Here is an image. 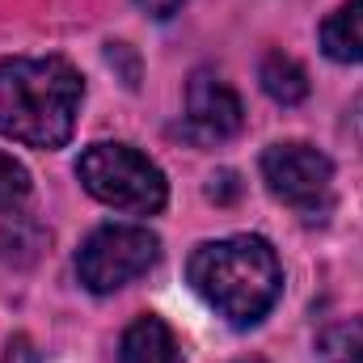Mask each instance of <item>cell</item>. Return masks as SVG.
I'll use <instances>...</instances> for the list:
<instances>
[{"label":"cell","instance_id":"cell-3","mask_svg":"<svg viewBox=\"0 0 363 363\" xmlns=\"http://www.w3.org/2000/svg\"><path fill=\"white\" fill-rule=\"evenodd\" d=\"M77 178L97 203L127 216H157L169 199L165 174L131 144H93L77 161Z\"/></svg>","mask_w":363,"mask_h":363},{"label":"cell","instance_id":"cell-1","mask_svg":"<svg viewBox=\"0 0 363 363\" xmlns=\"http://www.w3.org/2000/svg\"><path fill=\"white\" fill-rule=\"evenodd\" d=\"M85 97L81 72L60 60H0V135L26 148H64L77 131V110Z\"/></svg>","mask_w":363,"mask_h":363},{"label":"cell","instance_id":"cell-10","mask_svg":"<svg viewBox=\"0 0 363 363\" xmlns=\"http://www.w3.org/2000/svg\"><path fill=\"white\" fill-rule=\"evenodd\" d=\"M317 363H363V321H334L317 338Z\"/></svg>","mask_w":363,"mask_h":363},{"label":"cell","instance_id":"cell-2","mask_svg":"<svg viewBox=\"0 0 363 363\" xmlns=\"http://www.w3.org/2000/svg\"><path fill=\"white\" fill-rule=\"evenodd\" d=\"M186 279L199 291V300L237 330L258 325L283 291V267L274 258L271 241L250 233L203 241L190 254Z\"/></svg>","mask_w":363,"mask_h":363},{"label":"cell","instance_id":"cell-5","mask_svg":"<svg viewBox=\"0 0 363 363\" xmlns=\"http://www.w3.org/2000/svg\"><path fill=\"white\" fill-rule=\"evenodd\" d=\"M262 178L279 203L317 216L330 207V190H334V165L325 152H317L313 144H274L262 152Z\"/></svg>","mask_w":363,"mask_h":363},{"label":"cell","instance_id":"cell-4","mask_svg":"<svg viewBox=\"0 0 363 363\" xmlns=\"http://www.w3.org/2000/svg\"><path fill=\"white\" fill-rule=\"evenodd\" d=\"M157 258H161L157 233H148L140 224H101L85 237V245L77 254V274L89 291L110 296V291L144 279L157 267Z\"/></svg>","mask_w":363,"mask_h":363},{"label":"cell","instance_id":"cell-13","mask_svg":"<svg viewBox=\"0 0 363 363\" xmlns=\"http://www.w3.org/2000/svg\"><path fill=\"white\" fill-rule=\"evenodd\" d=\"M135 4H140V9H144L148 17L165 21V17H174V13H178L182 4H186V0H135Z\"/></svg>","mask_w":363,"mask_h":363},{"label":"cell","instance_id":"cell-12","mask_svg":"<svg viewBox=\"0 0 363 363\" xmlns=\"http://www.w3.org/2000/svg\"><path fill=\"white\" fill-rule=\"evenodd\" d=\"M4 363H38V351L30 338H13L9 351H4Z\"/></svg>","mask_w":363,"mask_h":363},{"label":"cell","instance_id":"cell-9","mask_svg":"<svg viewBox=\"0 0 363 363\" xmlns=\"http://www.w3.org/2000/svg\"><path fill=\"white\" fill-rule=\"evenodd\" d=\"M258 81H262L267 97L279 101V106H300V101L308 97V72H304L291 55H283V51H271V55L262 60Z\"/></svg>","mask_w":363,"mask_h":363},{"label":"cell","instance_id":"cell-7","mask_svg":"<svg viewBox=\"0 0 363 363\" xmlns=\"http://www.w3.org/2000/svg\"><path fill=\"white\" fill-rule=\"evenodd\" d=\"M118 363H182V347L161 317H135L118 342Z\"/></svg>","mask_w":363,"mask_h":363},{"label":"cell","instance_id":"cell-11","mask_svg":"<svg viewBox=\"0 0 363 363\" xmlns=\"http://www.w3.org/2000/svg\"><path fill=\"white\" fill-rule=\"evenodd\" d=\"M30 199V169L0 152V211H17Z\"/></svg>","mask_w":363,"mask_h":363},{"label":"cell","instance_id":"cell-8","mask_svg":"<svg viewBox=\"0 0 363 363\" xmlns=\"http://www.w3.org/2000/svg\"><path fill=\"white\" fill-rule=\"evenodd\" d=\"M321 51L334 64H363V0L338 4L321 21Z\"/></svg>","mask_w":363,"mask_h":363},{"label":"cell","instance_id":"cell-6","mask_svg":"<svg viewBox=\"0 0 363 363\" xmlns=\"http://www.w3.org/2000/svg\"><path fill=\"white\" fill-rule=\"evenodd\" d=\"M241 123H245L241 97L220 77H211V72L190 77V85H186V127H190L194 140H203V144L233 140L241 131Z\"/></svg>","mask_w":363,"mask_h":363}]
</instances>
